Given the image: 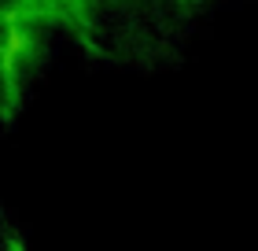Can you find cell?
I'll return each mask as SVG.
<instances>
[{"label": "cell", "mask_w": 258, "mask_h": 251, "mask_svg": "<svg viewBox=\"0 0 258 251\" xmlns=\"http://www.w3.org/2000/svg\"><path fill=\"white\" fill-rule=\"evenodd\" d=\"M19 52H22V33L11 30V33H8V52H4V67H8V70H11V63H15Z\"/></svg>", "instance_id": "obj_1"}]
</instances>
